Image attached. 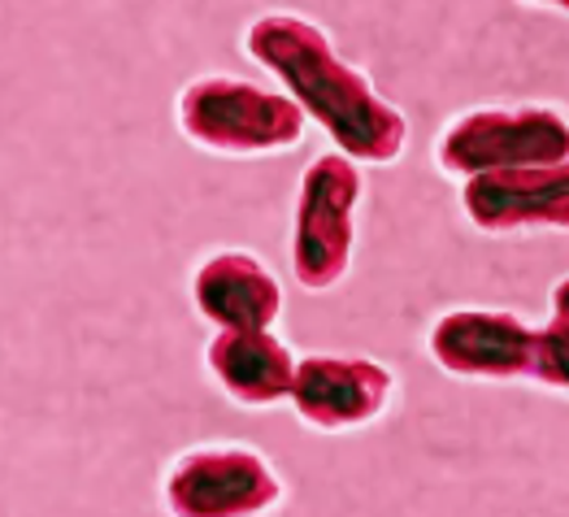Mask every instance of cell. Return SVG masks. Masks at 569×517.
Wrapping results in <instances>:
<instances>
[{
	"mask_svg": "<svg viewBox=\"0 0 569 517\" xmlns=\"http://www.w3.org/2000/svg\"><path fill=\"white\" fill-rule=\"evenodd\" d=\"M435 161L452 179L505 175L530 166L569 161V118L548 105L522 109H470L443 127L435 143Z\"/></svg>",
	"mask_w": 569,
	"mask_h": 517,
	"instance_id": "obj_4",
	"label": "cell"
},
{
	"mask_svg": "<svg viewBox=\"0 0 569 517\" xmlns=\"http://www.w3.org/2000/svg\"><path fill=\"white\" fill-rule=\"evenodd\" d=\"M179 131L218 157H274L305 140V109L248 79L209 74L179 92Z\"/></svg>",
	"mask_w": 569,
	"mask_h": 517,
	"instance_id": "obj_2",
	"label": "cell"
},
{
	"mask_svg": "<svg viewBox=\"0 0 569 517\" xmlns=\"http://www.w3.org/2000/svg\"><path fill=\"white\" fill-rule=\"evenodd\" d=\"M243 52L266 66L305 109V118H313L357 166H391L405 152V113L387 105L375 83L335 52L318 22L300 13H261L243 31Z\"/></svg>",
	"mask_w": 569,
	"mask_h": 517,
	"instance_id": "obj_1",
	"label": "cell"
},
{
	"mask_svg": "<svg viewBox=\"0 0 569 517\" xmlns=\"http://www.w3.org/2000/svg\"><path fill=\"white\" fill-rule=\"evenodd\" d=\"M439 370L478 382H539V330L509 309H452L427 335Z\"/></svg>",
	"mask_w": 569,
	"mask_h": 517,
	"instance_id": "obj_6",
	"label": "cell"
},
{
	"mask_svg": "<svg viewBox=\"0 0 569 517\" xmlns=\"http://www.w3.org/2000/svg\"><path fill=\"white\" fill-rule=\"evenodd\" d=\"M170 517H261L283 500V478L243 444L183 453L161 483Z\"/></svg>",
	"mask_w": 569,
	"mask_h": 517,
	"instance_id": "obj_5",
	"label": "cell"
},
{
	"mask_svg": "<svg viewBox=\"0 0 569 517\" xmlns=\"http://www.w3.org/2000/svg\"><path fill=\"white\" fill-rule=\"evenodd\" d=\"M204 366L236 405L270 409L279 400H291L300 361L274 330H218L209 339Z\"/></svg>",
	"mask_w": 569,
	"mask_h": 517,
	"instance_id": "obj_10",
	"label": "cell"
},
{
	"mask_svg": "<svg viewBox=\"0 0 569 517\" xmlns=\"http://www.w3.org/2000/svg\"><path fill=\"white\" fill-rule=\"evenodd\" d=\"M191 300L218 330H270L283 314V287L243 248L209 252L191 275Z\"/></svg>",
	"mask_w": 569,
	"mask_h": 517,
	"instance_id": "obj_9",
	"label": "cell"
},
{
	"mask_svg": "<svg viewBox=\"0 0 569 517\" xmlns=\"http://www.w3.org/2000/svg\"><path fill=\"white\" fill-rule=\"evenodd\" d=\"M391 391H396V375L375 357L313 352L296 366L291 405L305 426L343 435V430L379 422L391 405Z\"/></svg>",
	"mask_w": 569,
	"mask_h": 517,
	"instance_id": "obj_7",
	"label": "cell"
},
{
	"mask_svg": "<svg viewBox=\"0 0 569 517\" xmlns=\"http://www.w3.org/2000/svg\"><path fill=\"white\" fill-rule=\"evenodd\" d=\"M539 382L569 396V275L552 287V318L539 330Z\"/></svg>",
	"mask_w": 569,
	"mask_h": 517,
	"instance_id": "obj_11",
	"label": "cell"
},
{
	"mask_svg": "<svg viewBox=\"0 0 569 517\" xmlns=\"http://www.w3.org/2000/svg\"><path fill=\"white\" fill-rule=\"evenodd\" d=\"M530 4H543V9H561V13H569V0H530Z\"/></svg>",
	"mask_w": 569,
	"mask_h": 517,
	"instance_id": "obj_12",
	"label": "cell"
},
{
	"mask_svg": "<svg viewBox=\"0 0 569 517\" xmlns=\"http://www.w3.org/2000/svg\"><path fill=\"white\" fill-rule=\"evenodd\" d=\"M461 209L487 236L569 231V161L466 179Z\"/></svg>",
	"mask_w": 569,
	"mask_h": 517,
	"instance_id": "obj_8",
	"label": "cell"
},
{
	"mask_svg": "<svg viewBox=\"0 0 569 517\" xmlns=\"http://www.w3.org/2000/svg\"><path fill=\"white\" fill-rule=\"evenodd\" d=\"M361 188V166L339 148L309 161L291 218V270L305 291H331L348 275L357 248Z\"/></svg>",
	"mask_w": 569,
	"mask_h": 517,
	"instance_id": "obj_3",
	"label": "cell"
}]
</instances>
